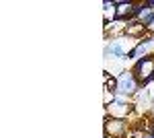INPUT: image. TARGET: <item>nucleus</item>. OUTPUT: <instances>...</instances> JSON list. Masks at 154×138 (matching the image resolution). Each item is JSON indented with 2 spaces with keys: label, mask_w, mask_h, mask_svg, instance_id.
Segmentation results:
<instances>
[{
  "label": "nucleus",
  "mask_w": 154,
  "mask_h": 138,
  "mask_svg": "<svg viewBox=\"0 0 154 138\" xmlns=\"http://www.w3.org/2000/svg\"><path fill=\"white\" fill-rule=\"evenodd\" d=\"M136 14H138V17L144 21V27H146V23L150 21V17H152L154 12L150 11V6H138V12H136Z\"/></svg>",
  "instance_id": "obj_6"
},
{
  "label": "nucleus",
  "mask_w": 154,
  "mask_h": 138,
  "mask_svg": "<svg viewBox=\"0 0 154 138\" xmlns=\"http://www.w3.org/2000/svg\"><path fill=\"white\" fill-rule=\"evenodd\" d=\"M107 54H111V56H123V50L117 43H113L111 47H107Z\"/></svg>",
  "instance_id": "obj_7"
},
{
  "label": "nucleus",
  "mask_w": 154,
  "mask_h": 138,
  "mask_svg": "<svg viewBox=\"0 0 154 138\" xmlns=\"http://www.w3.org/2000/svg\"><path fill=\"white\" fill-rule=\"evenodd\" d=\"M107 132L111 134V136H121L123 132H125V124L121 122V120H113V122H107Z\"/></svg>",
  "instance_id": "obj_5"
},
{
  "label": "nucleus",
  "mask_w": 154,
  "mask_h": 138,
  "mask_svg": "<svg viewBox=\"0 0 154 138\" xmlns=\"http://www.w3.org/2000/svg\"><path fill=\"white\" fill-rule=\"evenodd\" d=\"M138 12V8L131 4V2H119L117 4V19H123V17H130V14H136Z\"/></svg>",
  "instance_id": "obj_4"
},
{
  "label": "nucleus",
  "mask_w": 154,
  "mask_h": 138,
  "mask_svg": "<svg viewBox=\"0 0 154 138\" xmlns=\"http://www.w3.org/2000/svg\"><path fill=\"white\" fill-rule=\"evenodd\" d=\"M148 6H154V0H150V2H148Z\"/></svg>",
  "instance_id": "obj_8"
},
{
  "label": "nucleus",
  "mask_w": 154,
  "mask_h": 138,
  "mask_svg": "<svg viewBox=\"0 0 154 138\" xmlns=\"http://www.w3.org/2000/svg\"><path fill=\"white\" fill-rule=\"evenodd\" d=\"M146 138H154V134H150V136H146Z\"/></svg>",
  "instance_id": "obj_9"
},
{
  "label": "nucleus",
  "mask_w": 154,
  "mask_h": 138,
  "mask_svg": "<svg viewBox=\"0 0 154 138\" xmlns=\"http://www.w3.org/2000/svg\"><path fill=\"white\" fill-rule=\"evenodd\" d=\"M136 79H134V74H130V72H125V74H121V79H119V82H117V89L121 93H134L136 91Z\"/></svg>",
  "instance_id": "obj_2"
},
{
  "label": "nucleus",
  "mask_w": 154,
  "mask_h": 138,
  "mask_svg": "<svg viewBox=\"0 0 154 138\" xmlns=\"http://www.w3.org/2000/svg\"><path fill=\"white\" fill-rule=\"evenodd\" d=\"M136 74H138L140 81H150L152 74H154V58H150V56L142 58L136 64Z\"/></svg>",
  "instance_id": "obj_1"
},
{
  "label": "nucleus",
  "mask_w": 154,
  "mask_h": 138,
  "mask_svg": "<svg viewBox=\"0 0 154 138\" xmlns=\"http://www.w3.org/2000/svg\"><path fill=\"white\" fill-rule=\"evenodd\" d=\"M154 50V39H144L142 43H138V47L131 52L130 56L131 58H140V56H146L148 52H152Z\"/></svg>",
  "instance_id": "obj_3"
},
{
  "label": "nucleus",
  "mask_w": 154,
  "mask_h": 138,
  "mask_svg": "<svg viewBox=\"0 0 154 138\" xmlns=\"http://www.w3.org/2000/svg\"><path fill=\"white\" fill-rule=\"evenodd\" d=\"M152 134H154V128H152Z\"/></svg>",
  "instance_id": "obj_10"
}]
</instances>
